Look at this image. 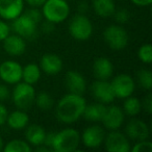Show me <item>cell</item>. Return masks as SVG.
<instances>
[{
  "mask_svg": "<svg viewBox=\"0 0 152 152\" xmlns=\"http://www.w3.org/2000/svg\"><path fill=\"white\" fill-rule=\"evenodd\" d=\"M87 100L83 95L69 93L63 96L55 106V115L59 122L64 124H73L83 118Z\"/></svg>",
  "mask_w": 152,
  "mask_h": 152,
  "instance_id": "1",
  "label": "cell"
},
{
  "mask_svg": "<svg viewBox=\"0 0 152 152\" xmlns=\"http://www.w3.org/2000/svg\"><path fill=\"white\" fill-rule=\"evenodd\" d=\"M80 145V133L74 128H65L54 133L51 149L55 152H73Z\"/></svg>",
  "mask_w": 152,
  "mask_h": 152,
  "instance_id": "2",
  "label": "cell"
},
{
  "mask_svg": "<svg viewBox=\"0 0 152 152\" xmlns=\"http://www.w3.org/2000/svg\"><path fill=\"white\" fill-rule=\"evenodd\" d=\"M43 18L53 24L66 21L70 15V5L67 0H46L42 5Z\"/></svg>",
  "mask_w": 152,
  "mask_h": 152,
  "instance_id": "3",
  "label": "cell"
},
{
  "mask_svg": "<svg viewBox=\"0 0 152 152\" xmlns=\"http://www.w3.org/2000/svg\"><path fill=\"white\" fill-rule=\"evenodd\" d=\"M36 94V89L34 86L24 81H20L15 85L11 96L16 107L19 110H27L34 105Z\"/></svg>",
  "mask_w": 152,
  "mask_h": 152,
  "instance_id": "4",
  "label": "cell"
},
{
  "mask_svg": "<svg viewBox=\"0 0 152 152\" xmlns=\"http://www.w3.org/2000/svg\"><path fill=\"white\" fill-rule=\"evenodd\" d=\"M103 40L113 50H123L129 43L127 30L120 24H113L104 29Z\"/></svg>",
  "mask_w": 152,
  "mask_h": 152,
  "instance_id": "5",
  "label": "cell"
},
{
  "mask_svg": "<svg viewBox=\"0 0 152 152\" xmlns=\"http://www.w3.org/2000/svg\"><path fill=\"white\" fill-rule=\"evenodd\" d=\"M69 32L76 41H87L93 34V24L83 14L74 16L69 23Z\"/></svg>",
  "mask_w": 152,
  "mask_h": 152,
  "instance_id": "6",
  "label": "cell"
},
{
  "mask_svg": "<svg viewBox=\"0 0 152 152\" xmlns=\"http://www.w3.org/2000/svg\"><path fill=\"white\" fill-rule=\"evenodd\" d=\"M38 23L22 13L19 17L13 20L11 28L15 31L16 34L22 37L25 40H32L38 36Z\"/></svg>",
  "mask_w": 152,
  "mask_h": 152,
  "instance_id": "7",
  "label": "cell"
},
{
  "mask_svg": "<svg viewBox=\"0 0 152 152\" xmlns=\"http://www.w3.org/2000/svg\"><path fill=\"white\" fill-rule=\"evenodd\" d=\"M115 97L118 99H125L134 93L135 80L129 74H119L110 81Z\"/></svg>",
  "mask_w": 152,
  "mask_h": 152,
  "instance_id": "8",
  "label": "cell"
},
{
  "mask_svg": "<svg viewBox=\"0 0 152 152\" xmlns=\"http://www.w3.org/2000/svg\"><path fill=\"white\" fill-rule=\"evenodd\" d=\"M104 148L108 152H129L131 144L126 134L118 130H110L104 137Z\"/></svg>",
  "mask_w": 152,
  "mask_h": 152,
  "instance_id": "9",
  "label": "cell"
},
{
  "mask_svg": "<svg viewBox=\"0 0 152 152\" xmlns=\"http://www.w3.org/2000/svg\"><path fill=\"white\" fill-rule=\"evenodd\" d=\"M105 134V130L102 126L98 124L90 125L80 134V143L89 149H96L103 144Z\"/></svg>",
  "mask_w": 152,
  "mask_h": 152,
  "instance_id": "10",
  "label": "cell"
},
{
  "mask_svg": "<svg viewBox=\"0 0 152 152\" xmlns=\"http://www.w3.org/2000/svg\"><path fill=\"white\" fill-rule=\"evenodd\" d=\"M22 66L16 61H4L0 64V79L7 85L22 81Z\"/></svg>",
  "mask_w": 152,
  "mask_h": 152,
  "instance_id": "11",
  "label": "cell"
},
{
  "mask_svg": "<svg viewBox=\"0 0 152 152\" xmlns=\"http://www.w3.org/2000/svg\"><path fill=\"white\" fill-rule=\"evenodd\" d=\"M125 134L129 140L135 142L147 140L150 134L149 126L141 119H130L125 125Z\"/></svg>",
  "mask_w": 152,
  "mask_h": 152,
  "instance_id": "12",
  "label": "cell"
},
{
  "mask_svg": "<svg viewBox=\"0 0 152 152\" xmlns=\"http://www.w3.org/2000/svg\"><path fill=\"white\" fill-rule=\"evenodd\" d=\"M91 93L93 97L97 100V102L103 104H110L116 99L112 85L108 80H97L92 83Z\"/></svg>",
  "mask_w": 152,
  "mask_h": 152,
  "instance_id": "13",
  "label": "cell"
},
{
  "mask_svg": "<svg viewBox=\"0 0 152 152\" xmlns=\"http://www.w3.org/2000/svg\"><path fill=\"white\" fill-rule=\"evenodd\" d=\"M125 114L122 107L118 105H106L105 114L102 119V124L108 130H118L123 125Z\"/></svg>",
  "mask_w": 152,
  "mask_h": 152,
  "instance_id": "14",
  "label": "cell"
},
{
  "mask_svg": "<svg viewBox=\"0 0 152 152\" xmlns=\"http://www.w3.org/2000/svg\"><path fill=\"white\" fill-rule=\"evenodd\" d=\"M24 11V0H0V18L13 21Z\"/></svg>",
  "mask_w": 152,
  "mask_h": 152,
  "instance_id": "15",
  "label": "cell"
},
{
  "mask_svg": "<svg viewBox=\"0 0 152 152\" xmlns=\"http://www.w3.org/2000/svg\"><path fill=\"white\" fill-rule=\"evenodd\" d=\"M65 85L69 93L83 95L87 90V81L81 73L75 70H70L66 73Z\"/></svg>",
  "mask_w": 152,
  "mask_h": 152,
  "instance_id": "16",
  "label": "cell"
},
{
  "mask_svg": "<svg viewBox=\"0 0 152 152\" xmlns=\"http://www.w3.org/2000/svg\"><path fill=\"white\" fill-rule=\"evenodd\" d=\"M40 68L42 72L48 75H56L63 70L64 64L61 56L54 53H45L40 59Z\"/></svg>",
  "mask_w": 152,
  "mask_h": 152,
  "instance_id": "17",
  "label": "cell"
},
{
  "mask_svg": "<svg viewBox=\"0 0 152 152\" xmlns=\"http://www.w3.org/2000/svg\"><path fill=\"white\" fill-rule=\"evenodd\" d=\"M3 42V49L11 56H20L26 51V40L18 34H10Z\"/></svg>",
  "mask_w": 152,
  "mask_h": 152,
  "instance_id": "18",
  "label": "cell"
},
{
  "mask_svg": "<svg viewBox=\"0 0 152 152\" xmlns=\"http://www.w3.org/2000/svg\"><path fill=\"white\" fill-rule=\"evenodd\" d=\"M93 73L96 79L108 80L114 74V65L112 61L105 56H100L93 64Z\"/></svg>",
  "mask_w": 152,
  "mask_h": 152,
  "instance_id": "19",
  "label": "cell"
},
{
  "mask_svg": "<svg viewBox=\"0 0 152 152\" xmlns=\"http://www.w3.org/2000/svg\"><path fill=\"white\" fill-rule=\"evenodd\" d=\"M9 127L13 130H23L29 124V116L23 110H16L12 113H9L7 123Z\"/></svg>",
  "mask_w": 152,
  "mask_h": 152,
  "instance_id": "20",
  "label": "cell"
},
{
  "mask_svg": "<svg viewBox=\"0 0 152 152\" xmlns=\"http://www.w3.org/2000/svg\"><path fill=\"white\" fill-rule=\"evenodd\" d=\"M46 130L42 125L28 124L25 127V140L30 146H39L44 143Z\"/></svg>",
  "mask_w": 152,
  "mask_h": 152,
  "instance_id": "21",
  "label": "cell"
},
{
  "mask_svg": "<svg viewBox=\"0 0 152 152\" xmlns=\"http://www.w3.org/2000/svg\"><path fill=\"white\" fill-rule=\"evenodd\" d=\"M106 110V104L100 103V102H96V103L87 104L86 108L83 110V118L86 119L89 122L98 123L101 122L103 116L105 114Z\"/></svg>",
  "mask_w": 152,
  "mask_h": 152,
  "instance_id": "22",
  "label": "cell"
},
{
  "mask_svg": "<svg viewBox=\"0 0 152 152\" xmlns=\"http://www.w3.org/2000/svg\"><path fill=\"white\" fill-rule=\"evenodd\" d=\"M92 7L96 15L101 18H110L116 11L115 0H92Z\"/></svg>",
  "mask_w": 152,
  "mask_h": 152,
  "instance_id": "23",
  "label": "cell"
},
{
  "mask_svg": "<svg viewBox=\"0 0 152 152\" xmlns=\"http://www.w3.org/2000/svg\"><path fill=\"white\" fill-rule=\"evenodd\" d=\"M42 75V70L40 66L34 63L27 64L22 68V81L34 86L39 83Z\"/></svg>",
  "mask_w": 152,
  "mask_h": 152,
  "instance_id": "24",
  "label": "cell"
},
{
  "mask_svg": "<svg viewBox=\"0 0 152 152\" xmlns=\"http://www.w3.org/2000/svg\"><path fill=\"white\" fill-rule=\"evenodd\" d=\"M122 110L125 116L135 117L142 112V102L139 98L133 97L132 95L125 98L123 102Z\"/></svg>",
  "mask_w": 152,
  "mask_h": 152,
  "instance_id": "25",
  "label": "cell"
},
{
  "mask_svg": "<svg viewBox=\"0 0 152 152\" xmlns=\"http://www.w3.org/2000/svg\"><path fill=\"white\" fill-rule=\"evenodd\" d=\"M4 152H30L32 151V148L29 144L24 140L15 139L4 144L3 147Z\"/></svg>",
  "mask_w": 152,
  "mask_h": 152,
  "instance_id": "26",
  "label": "cell"
},
{
  "mask_svg": "<svg viewBox=\"0 0 152 152\" xmlns=\"http://www.w3.org/2000/svg\"><path fill=\"white\" fill-rule=\"evenodd\" d=\"M34 103L41 110L47 112V110H50L54 106V99L48 92L42 91L39 94H36Z\"/></svg>",
  "mask_w": 152,
  "mask_h": 152,
  "instance_id": "27",
  "label": "cell"
},
{
  "mask_svg": "<svg viewBox=\"0 0 152 152\" xmlns=\"http://www.w3.org/2000/svg\"><path fill=\"white\" fill-rule=\"evenodd\" d=\"M137 83L142 89L149 92L152 89V73L148 69H141L137 72Z\"/></svg>",
  "mask_w": 152,
  "mask_h": 152,
  "instance_id": "28",
  "label": "cell"
},
{
  "mask_svg": "<svg viewBox=\"0 0 152 152\" xmlns=\"http://www.w3.org/2000/svg\"><path fill=\"white\" fill-rule=\"evenodd\" d=\"M137 57L142 63L149 65L152 61V47L149 43L143 44L137 50Z\"/></svg>",
  "mask_w": 152,
  "mask_h": 152,
  "instance_id": "29",
  "label": "cell"
},
{
  "mask_svg": "<svg viewBox=\"0 0 152 152\" xmlns=\"http://www.w3.org/2000/svg\"><path fill=\"white\" fill-rule=\"evenodd\" d=\"M130 152H152V143L148 139L139 141L130 148Z\"/></svg>",
  "mask_w": 152,
  "mask_h": 152,
  "instance_id": "30",
  "label": "cell"
},
{
  "mask_svg": "<svg viewBox=\"0 0 152 152\" xmlns=\"http://www.w3.org/2000/svg\"><path fill=\"white\" fill-rule=\"evenodd\" d=\"M113 16L115 17V21L117 22V24H120V25L127 23L129 21V19H130V13L126 9H116Z\"/></svg>",
  "mask_w": 152,
  "mask_h": 152,
  "instance_id": "31",
  "label": "cell"
},
{
  "mask_svg": "<svg viewBox=\"0 0 152 152\" xmlns=\"http://www.w3.org/2000/svg\"><path fill=\"white\" fill-rule=\"evenodd\" d=\"M24 14H25L26 16H28L31 20H34L36 23L39 24L42 22L43 15H42V12L39 10V7H30V9H28Z\"/></svg>",
  "mask_w": 152,
  "mask_h": 152,
  "instance_id": "32",
  "label": "cell"
},
{
  "mask_svg": "<svg viewBox=\"0 0 152 152\" xmlns=\"http://www.w3.org/2000/svg\"><path fill=\"white\" fill-rule=\"evenodd\" d=\"M142 110H144L148 115L152 113V96L150 91L146 94V96L142 100Z\"/></svg>",
  "mask_w": 152,
  "mask_h": 152,
  "instance_id": "33",
  "label": "cell"
},
{
  "mask_svg": "<svg viewBox=\"0 0 152 152\" xmlns=\"http://www.w3.org/2000/svg\"><path fill=\"white\" fill-rule=\"evenodd\" d=\"M11 26L7 22L3 21V20H0V42H2L11 34Z\"/></svg>",
  "mask_w": 152,
  "mask_h": 152,
  "instance_id": "34",
  "label": "cell"
},
{
  "mask_svg": "<svg viewBox=\"0 0 152 152\" xmlns=\"http://www.w3.org/2000/svg\"><path fill=\"white\" fill-rule=\"evenodd\" d=\"M11 97V91L7 83H0V102L7 101Z\"/></svg>",
  "mask_w": 152,
  "mask_h": 152,
  "instance_id": "35",
  "label": "cell"
},
{
  "mask_svg": "<svg viewBox=\"0 0 152 152\" xmlns=\"http://www.w3.org/2000/svg\"><path fill=\"white\" fill-rule=\"evenodd\" d=\"M7 116H9V110L2 102H0V126L7 123Z\"/></svg>",
  "mask_w": 152,
  "mask_h": 152,
  "instance_id": "36",
  "label": "cell"
},
{
  "mask_svg": "<svg viewBox=\"0 0 152 152\" xmlns=\"http://www.w3.org/2000/svg\"><path fill=\"white\" fill-rule=\"evenodd\" d=\"M54 25L55 24L45 20V21L42 23V25H41V29H42V31L44 32V34H51V32H53L55 29Z\"/></svg>",
  "mask_w": 152,
  "mask_h": 152,
  "instance_id": "37",
  "label": "cell"
},
{
  "mask_svg": "<svg viewBox=\"0 0 152 152\" xmlns=\"http://www.w3.org/2000/svg\"><path fill=\"white\" fill-rule=\"evenodd\" d=\"M130 1L132 4L137 5V7H149L152 3V0H130Z\"/></svg>",
  "mask_w": 152,
  "mask_h": 152,
  "instance_id": "38",
  "label": "cell"
},
{
  "mask_svg": "<svg viewBox=\"0 0 152 152\" xmlns=\"http://www.w3.org/2000/svg\"><path fill=\"white\" fill-rule=\"evenodd\" d=\"M27 4L31 7H40L44 4V2L46 0H25Z\"/></svg>",
  "mask_w": 152,
  "mask_h": 152,
  "instance_id": "39",
  "label": "cell"
},
{
  "mask_svg": "<svg viewBox=\"0 0 152 152\" xmlns=\"http://www.w3.org/2000/svg\"><path fill=\"white\" fill-rule=\"evenodd\" d=\"M86 10H88V5L86 2H83L80 3V5H79V11H80V14H83L85 12H87Z\"/></svg>",
  "mask_w": 152,
  "mask_h": 152,
  "instance_id": "40",
  "label": "cell"
},
{
  "mask_svg": "<svg viewBox=\"0 0 152 152\" xmlns=\"http://www.w3.org/2000/svg\"><path fill=\"white\" fill-rule=\"evenodd\" d=\"M3 147H4V141L1 137H0V151H2Z\"/></svg>",
  "mask_w": 152,
  "mask_h": 152,
  "instance_id": "41",
  "label": "cell"
},
{
  "mask_svg": "<svg viewBox=\"0 0 152 152\" xmlns=\"http://www.w3.org/2000/svg\"><path fill=\"white\" fill-rule=\"evenodd\" d=\"M67 1H69V0H67Z\"/></svg>",
  "mask_w": 152,
  "mask_h": 152,
  "instance_id": "42",
  "label": "cell"
}]
</instances>
